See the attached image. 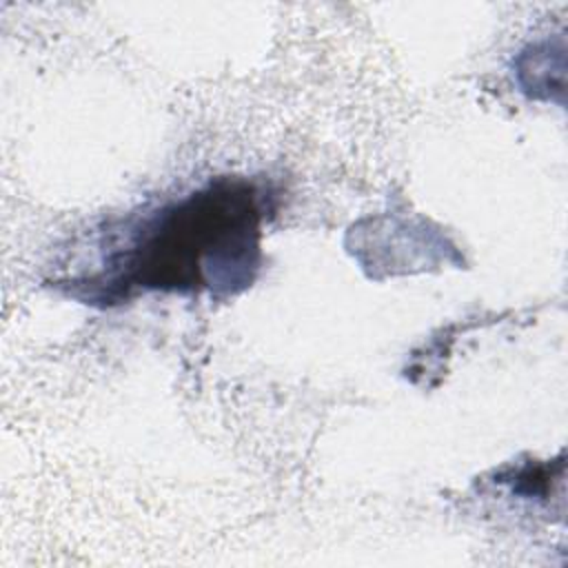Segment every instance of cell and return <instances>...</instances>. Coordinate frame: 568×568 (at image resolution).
<instances>
[{
  "instance_id": "1",
  "label": "cell",
  "mask_w": 568,
  "mask_h": 568,
  "mask_svg": "<svg viewBox=\"0 0 568 568\" xmlns=\"http://www.w3.org/2000/svg\"><path fill=\"white\" fill-rule=\"evenodd\" d=\"M268 195L246 180H220L142 220L104 264L91 300L133 291L237 293L260 268ZM102 271V273H104Z\"/></svg>"
}]
</instances>
